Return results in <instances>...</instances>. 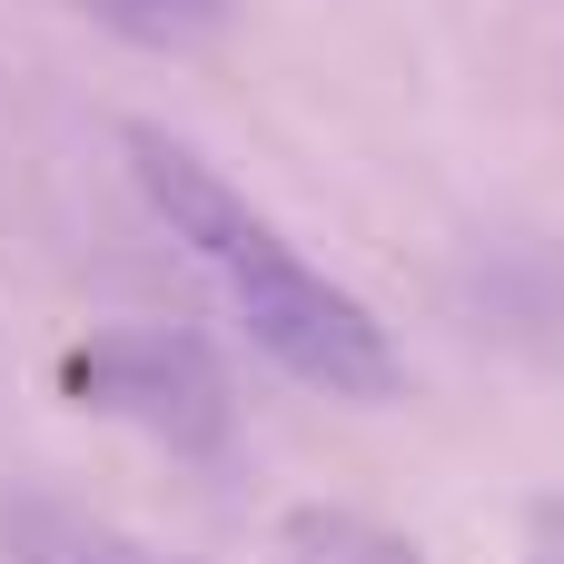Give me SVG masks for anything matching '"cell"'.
<instances>
[{
  "instance_id": "1",
  "label": "cell",
  "mask_w": 564,
  "mask_h": 564,
  "mask_svg": "<svg viewBox=\"0 0 564 564\" xmlns=\"http://www.w3.org/2000/svg\"><path fill=\"white\" fill-rule=\"evenodd\" d=\"M119 149H129L139 198L178 228V248H198V258L218 268V288H228L238 327L258 337V357H278L297 387H317V397H337V406H397V397H406V357L387 347L377 307L347 297L337 278H317L198 149H178V139L149 129V119L119 129Z\"/></svg>"
},
{
  "instance_id": "2",
  "label": "cell",
  "mask_w": 564,
  "mask_h": 564,
  "mask_svg": "<svg viewBox=\"0 0 564 564\" xmlns=\"http://www.w3.org/2000/svg\"><path fill=\"white\" fill-rule=\"evenodd\" d=\"M79 377H89L119 416H139L149 436H169L178 456H218V446H228V387H218L208 347H188V337H169V327L99 337V347L79 357Z\"/></svg>"
},
{
  "instance_id": "3",
  "label": "cell",
  "mask_w": 564,
  "mask_h": 564,
  "mask_svg": "<svg viewBox=\"0 0 564 564\" xmlns=\"http://www.w3.org/2000/svg\"><path fill=\"white\" fill-rule=\"evenodd\" d=\"M278 555L288 564H426L397 525H377V516H357V506H288Z\"/></svg>"
},
{
  "instance_id": "4",
  "label": "cell",
  "mask_w": 564,
  "mask_h": 564,
  "mask_svg": "<svg viewBox=\"0 0 564 564\" xmlns=\"http://www.w3.org/2000/svg\"><path fill=\"white\" fill-rule=\"evenodd\" d=\"M525 564H564V496H545L525 516Z\"/></svg>"
}]
</instances>
